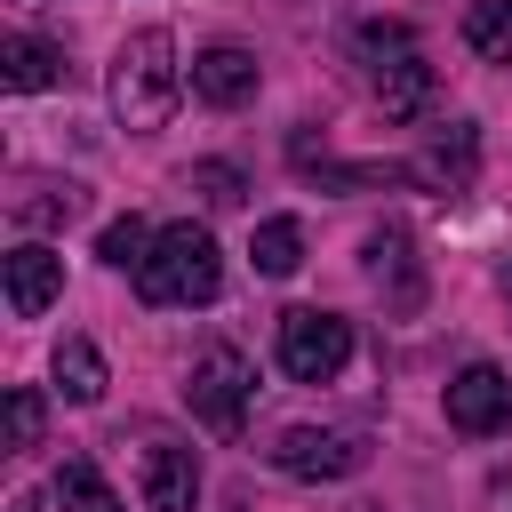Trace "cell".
I'll list each match as a JSON object with an SVG mask.
<instances>
[{"label": "cell", "mask_w": 512, "mask_h": 512, "mask_svg": "<svg viewBox=\"0 0 512 512\" xmlns=\"http://www.w3.org/2000/svg\"><path fill=\"white\" fill-rule=\"evenodd\" d=\"M272 464H280L288 480H352V472L368 464V448H360L352 432H320V424H288V432L272 440Z\"/></svg>", "instance_id": "cell-6"}, {"label": "cell", "mask_w": 512, "mask_h": 512, "mask_svg": "<svg viewBox=\"0 0 512 512\" xmlns=\"http://www.w3.org/2000/svg\"><path fill=\"white\" fill-rule=\"evenodd\" d=\"M408 176H416V184H432V192H464V184H472V128L432 136V144L408 160Z\"/></svg>", "instance_id": "cell-11"}, {"label": "cell", "mask_w": 512, "mask_h": 512, "mask_svg": "<svg viewBox=\"0 0 512 512\" xmlns=\"http://www.w3.org/2000/svg\"><path fill=\"white\" fill-rule=\"evenodd\" d=\"M280 368L296 376V384H328L344 360H352V320L344 312H320V304H296V312H280Z\"/></svg>", "instance_id": "cell-4"}, {"label": "cell", "mask_w": 512, "mask_h": 512, "mask_svg": "<svg viewBox=\"0 0 512 512\" xmlns=\"http://www.w3.org/2000/svg\"><path fill=\"white\" fill-rule=\"evenodd\" d=\"M0 272H8V312H16V320H40V312L64 296V256H56V248H40V240L8 248V256H0Z\"/></svg>", "instance_id": "cell-9"}, {"label": "cell", "mask_w": 512, "mask_h": 512, "mask_svg": "<svg viewBox=\"0 0 512 512\" xmlns=\"http://www.w3.org/2000/svg\"><path fill=\"white\" fill-rule=\"evenodd\" d=\"M48 368H56V392H64L72 408H96V400H104V352H96L88 336H64Z\"/></svg>", "instance_id": "cell-13"}, {"label": "cell", "mask_w": 512, "mask_h": 512, "mask_svg": "<svg viewBox=\"0 0 512 512\" xmlns=\"http://www.w3.org/2000/svg\"><path fill=\"white\" fill-rule=\"evenodd\" d=\"M152 240H160V232H152L144 216H120V224H104V240H96V256H104V264H120V272H136V264L152 256Z\"/></svg>", "instance_id": "cell-17"}, {"label": "cell", "mask_w": 512, "mask_h": 512, "mask_svg": "<svg viewBox=\"0 0 512 512\" xmlns=\"http://www.w3.org/2000/svg\"><path fill=\"white\" fill-rule=\"evenodd\" d=\"M176 96H184L176 40H168L160 24L128 32V40H120V56H112V120H120L128 136H152V128H168Z\"/></svg>", "instance_id": "cell-1"}, {"label": "cell", "mask_w": 512, "mask_h": 512, "mask_svg": "<svg viewBox=\"0 0 512 512\" xmlns=\"http://www.w3.org/2000/svg\"><path fill=\"white\" fill-rule=\"evenodd\" d=\"M136 480H144V512H192L200 504V456L184 440H144Z\"/></svg>", "instance_id": "cell-8"}, {"label": "cell", "mask_w": 512, "mask_h": 512, "mask_svg": "<svg viewBox=\"0 0 512 512\" xmlns=\"http://www.w3.org/2000/svg\"><path fill=\"white\" fill-rule=\"evenodd\" d=\"M192 192H200L208 208H240V192H248V184H240V168H224V160H200V168H192Z\"/></svg>", "instance_id": "cell-19"}, {"label": "cell", "mask_w": 512, "mask_h": 512, "mask_svg": "<svg viewBox=\"0 0 512 512\" xmlns=\"http://www.w3.org/2000/svg\"><path fill=\"white\" fill-rule=\"evenodd\" d=\"M40 416H48V408H40V392H32V384H16V392H8V448H16V456H24V448H40Z\"/></svg>", "instance_id": "cell-18"}, {"label": "cell", "mask_w": 512, "mask_h": 512, "mask_svg": "<svg viewBox=\"0 0 512 512\" xmlns=\"http://www.w3.org/2000/svg\"><path fill=\"white\" fill-rule=\"evenodd\" d=\"M48 496H56L64 512H120V496L104 488V472H96L88 456H64V464H56V488H48Z\"/></svg>", "instance_id": "cell-15"}, {"label": "cell", "mask_w": 512, "mask_h": 512, "mask_svg": "<svg viewBox=\"0 0 512 512\" xmlns=\"http://www.w3.org/2000/svg\"><path fill=\"white\" fill-rule=\"evenodd\" d=\"M0 80L24 88V96H32V88H56V80H64V56H56L48 40H32V32H8V40H0Z\"/></svg>", "instance_id": "cell-12"}, {"label": "cell", "mask_w": 512, "mask_h": 512, "mask_svg": "<svg viewBox=\"0 0 512 512\" xmlns=\"http://www.w3.org/2000/svg\"><path fill=\"white\" fill-rule=\"evenodd\" d=\"M448 424H456V432H472V440L504 432V424H512V376H504L496 360L456 368V376H448Z\"/></svg>", "instance_id": "cell-7"}, {"label": "cell", "mask_w": 512, "mask_h": 512, "mask_svg": "<svg viewBox=\"0 0 512 512\" xmlns=\"http://www.w3.org/2000/svg\"><path fill=\"white\" fill-rule=\"evenodd\" d=\"M248 256H256L264 280H288V272L304 264V224H296V216H264L256 240H248Z\"/></svg>", "instance_id": "cell-14"}, {"label": "cell", "mask_w": 512, "mask_h": 512, "mask_svg": "<svg viewBox=\"0 0 512 512\" xmlns=\"http://www.w3.org/2000/svg\"><path fill=\"white\" fill-rule=\"evenodd\" d=\"M192 96H200V104H224V112L248 104V96H256V56L232 48V40L200 48V56H192Z\"/></svg>", "instance_id": "cell-10"}, {"label": "cell", "mask_w": 512, "mask_h": 512, "mask_svg": "<svg viewBox=\"0 0 512 512\" xmlns=\"http://www.w3.org/2000/svg\"><path fill=\"white\" fill-rule=\"evenodd\" d=\"M8 512H40V496H8Z\"/></svg>", "instance_id": "cell-20"}, {"label": "cell", "mask_w": 512, "mask_h": 512, "mask_svg": "<svg viewBox=\"0 0 512 512\" xmlns=\"http://www.w3.org/2000/svg\"><path fill=\"white\" fill-rule=\"evenodd\" d=\"M496 280H504V296H512V256H504V272H496Z\"/></svg>", "instance_id": "cell-21"}, {"label": "cell", "mask_w": 512, "mask_h": 512, "mask_svg": "<svg viewBox=\"0 0 512 512\" xmlns=\"http://www.w3.org/2000/svg\"><path fill=\"white\" fill-rule=\"evenodd\" d=\"M464 40H472V56L512 64V0H480V8L464 16Z\"/></svg>", "instance_id": "cell-16"}, {"label": "cell", "mask_w": 512, "mask_h": 512, "mask_svg": "<svg viewBox=\"0 0 512 512\" xmlns=\"http://www.w3.org/2000/svg\"><path fill=\"white\" fill-rule=\"evenodd\" d=\"M352 40H360V56H368V80H376L384 120H416V112H424V96H432V64H424L416 32L384 16V24H360Z\"/></svg>", "instance_id": "cell-3"}, {"label": "cell", "mask_w": 512, "mask_h": 512, "mask_svg": "<svg viewBox=\"0 0 512 512\" xmlns=\"http://www.w3.org/2000/svg\"><path fill=\"white\" fill-rule=\"evenodd\" d=\"M248 392H256V368H248L240 344H208V352L192 360V376H184V408H192L208 432H240Z\"/></svg>", "instance_id": "cell-5"}, {"label": "cell", "mask_w": 512, "mask_h": 512, "mask_svg": "<svg viewBox=\"0 0 512 512\" xmlns=\"http://www.w3.org/2000/svg\"><path fill=\"white\" fill-rule=\"evenodd\" d=\"M224 288V248L208 240V224H160L152 256L136 264V296L144 304H216Z\"/></svg>", "instance_id": "cell-2"}]
</instances>
